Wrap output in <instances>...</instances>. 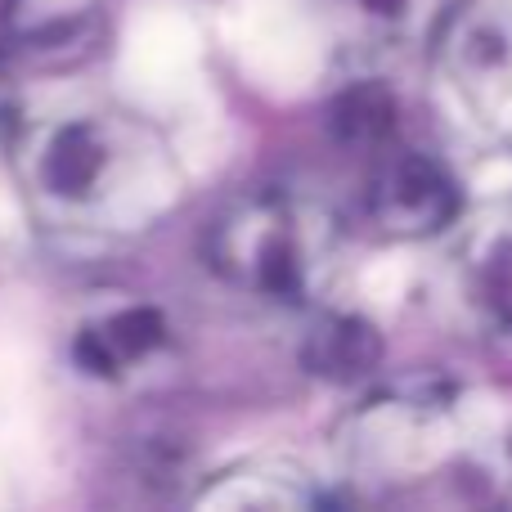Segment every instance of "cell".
Segmentation results:
<instances>
[{"label": "cell", "mask_w": 512, "mask_h": 512, "mask_svg": "<svg viewBox=\"0 0 512 512\" xmlns=\"http://www.w3.org/2000/svg\"><path fill=\"white\" fill-rule=\"evenodd\" d=\"M18 180L36 216L68 230H108L140 221L158 203L162 144L135 117L122 113H72L14 131Z\"/></svg>", "instance_id": "6da1fadb"}, {"label": "cell", "mask_w": 512, "mask_h": 512, "mask_svg": "<svg viewBox=\"0 0 512 512\" xmlns=\"http://www.w3.org/2000/svg\"><path fill=\"white\" fill-rule=\"evenodd\" d=\"M333 221L292 194H248L207 234L212 270L265 301H301L333 265Z\"/></svg>", "instance_id": "7a4b0ae2"}, {"label": "cell", "mask_w": 512, "mask_h": 512, "mask_svg": "<svg viewBox=\"0 0 512 512\" xmlns=\"http://www.w3.org/2000/svg\"><path fill=\"white\" fill-rule=\"evenodd\" d=\"M369 212L387 234L432 239L459 216V185L427 153H387L369 189Z\"/></svg>", "instance_id": "3957f363"}, {"label": "cell", "mask_w": 512, "mask_h": 512, "mask_svg": "<svg viewBox=\"0 0 512 512\" xmlns=\"http://www.w3.org/2000/svg\"><path fill=\"white\" fill-rule=\"evenodd\" d=\"M171 342V324L158 306H122L86 319L72 333V364L86 378L117 382L126 373L158 360Z\"/></svg>", "instance_id": "277c9868"}, {"label": "cell", "mask_w": 512, "mask_h": 512, "mask_svg": "<svg viewBox=\"0 0 512 512\" xmlns=\"http://www.w3.org/2000/svg\"><path fill=\"white\" fill-rule=\"evenodd\" d=\"M301 360H306L310 373H319L328 382H355L382 360V342L373 333V324H364V319L328 315L310 328Z\"/></svg>", "instance_id": "5b68a950"}, {"label": "cell", "mask_w": 512, "mask_h": 512, "mask_svg": "<svg viewBox=\"0 0 512 512\" xmlns=\"http://www.w3.org/2000/svg\"><path fill=\"white\" fill-rule=\"evenodd\" d=\"M99 5L104 0H5V32L18 45L45 50L77 36L99 14Z\"/></svg>", "instance_id": "8992f818"}, {"label": "cell", "mask_w": 512, "mask_h": 512, "mask_svg": "<svg viewBox=\"0 0 512 512\" xmlns=\"http://www.w3.org/2000/svg\"><path fill=\"white\" fill-rule=\"evenodd\" d=\"M391 126H396V104H391V95L378 86H355L333 104L337 140L355 144V149H382Z\"/></svg>", "instance_id": "52a82bcc"}, {"label": "cell", "mask_w": 512, "mask_h": 512, "mask_svg": "<svg viewBox=\"0 0 512 512\" xmlns=\"http://www.w3.org/2000/svg\"><path fill=\"white\" fill-rule=\"evenodd\" d=\"M477 297L499 333H512V239H499L477 265Z\"/></svg>", "instance_id": "ba28073f"}, {"label": "cell", "mask_w": 512, "mask_h": 512, "mask_svg": "<svg viewBox=\"0 0 512 512\" xmlns=\"http://www.w3.org/2000/svg\"><path fill=\"white\" fill-rule=\"evenodd\" d=\"M333 5L346 14V23L364 27V32L400 36L427 14L432 0H333Z\"/></svg>", "instance_id": "9c48e42d"}, {"label": "cell", "mask_w": 512, "mask_h": 512, "mask_svg": "<svg viewBox=\"0 0 512 512\" xmlns=\"http://www.w3.org/2000/svg\"><path fill=\"white\" fill-rule=\"evenodd\" d=\"M18 131V104H14V86H9V77L0 72V149H9V140H14Z\"/></svg>", "instance_id": "30bf717a"}]
</instances>
